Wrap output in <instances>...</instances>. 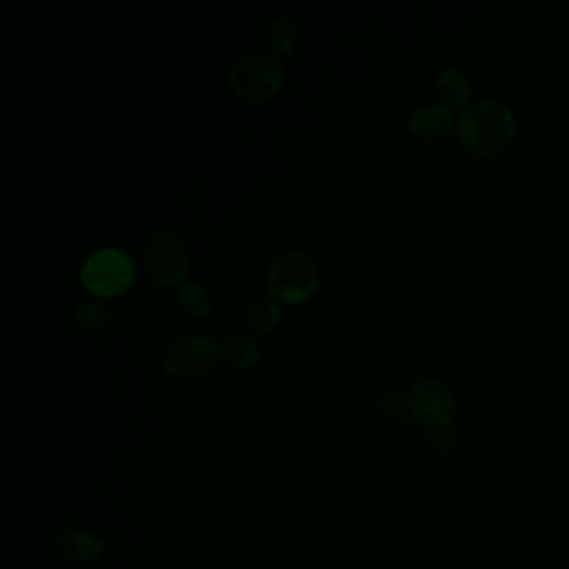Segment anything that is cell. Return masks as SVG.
<instances>
[{
    "label": "cell",
    "mask_w": 569,
    "mask_h": 569,
    "mask_svg": "<svg viewBox=\"0 0 569 569\" xmlns=\"http://www.w3.org/2000/svg\"><path fill=\"white\" fill-rule=\"evenodd\" d=\"M409 131L419 139L443 137L454 127L453 111L444 104H429L409 117Z\"/></svg>",
    "instance_id": "9c48e42d"
},
{
    "label": "cell",
    "mask_w": 569,
    "mask_h": 569,
    "mask_svg": "<svg viewBox=\"0 0 569 569\" xmlns=\"http://www.w3.org/2000/svg\"><path fill=\"white\" fill-rule=\"evenodd\" d=\"M136 267L131 257L116 247L92 252L81 269V281L89 293L99 298H116L131 288Z\"/></svg>",
    "instance_id": "7a4b0ae2"
},
{
    "label": "cell",
    "mask_w": 569,
    "mask_h": 569,
    "mask_svg": "<svg viewBox=\"0 0 569 569\" xmlns=\"http://www.w3.org/2000/svg\"><path fill=\"white\" fill-rule=\"evenodd\" d=\"M436 89H438L439 97L443 99L444 106H448L449 109H463L464 111L466 107L471 106L473 86L468 77L454 67H446L439 72Z\"/></svg>",
    "instance_id": "30bf717a"
},
{
    "label": "cell",
    "mask_w": 569,
    "mask_h": 569,
    "mask_svg": "<svg viewBox=\"0 0 569 569\" xmlns=\"http://www.w3.org/2000/svg\"><path fill=\"white\" fill-rule=\"evenodd\" d=\"M281 316V308L276 303L261 301V303L252 306L249 321H251L252 328L261 331V333H267V331L276 328L277 323L281 321Z\"/></svg>",
    "instance_id": "5bb4252c"
},
{
    "label": "cell",
    "mask_w": 569,
    "mask_h": 569,
    "mask_svg": "<svg viewBox=\"0 0 569 569\" xmlns=\"http://www.w3.org/2000/svg\"><path fill=\"white\" fill-rule=\"evenodd\" d=\"M219 346L207 336L179 339L167 349L162 366L176 381H191L206 373L219 358Z\"/></svg>",
    "instance_id": "5b68a950"
},
{
    "label": "cell",
    "mask_w": 569,
    "mask_h": 569,
    "mask_svg": "<svg viewBox=\"0 0 569 569\" xmlns=\"http://www.w3.org/2000/svg\"><path fill=\"white\" fill-rule=\"evenodd\" d=\"M267 288L279 303L289 306L304 303L318 288L316 264L304 252H286L272 264L267 276Z\"/></svg>",
    "instance_id": "3957f363"
},
{
    "label": "cell",
    "mask_w": 569,
    "mask_h": 569,
    "mask_svg": "<svg viewBox=\"0 0 569 569\" xmlns=\"http://www.w3.org/2000/svg\"><path fill=\"white\" fill-rule=\"evenodd\" d=\"M52 544L62 558L71 559L77 563L96 561L109 548L106 539L77 528L64 529L61 533H57L52 538Z\"/></svg>",
    "instance_id": "ba28073f"
},
{
    "label": "cell",
    "mask_w": 569,
    "mask_h": 569,
    "mask_svg": "<svg viewBox=\"0 0 569 569\" xmlns=\"http://www.w3.org/2000/svg\"><path fill=\"white\" fill-rule=\"evenodd\" d=\"M146 266L152 281L161 286L182 284L189 267L186 249L172 232H159L146 249Z\"/></svg>",
    "instance_id": "52a82bcc"
},
{
    "label": "cell",
    "mask_w": 569,
    "mask_h": 569,
    "mask_svg": "<svg viewBox=\"0 0 569 569\" xmlns=\"http://www.w3.org/2000/svg\"><path fill=\"white\" fill-rule=\"evenodd\" d=\"M408 406L413 418L429 428L451 426L458 414L453 391L438 379H423L414 384L409 393Z\"/></svg>",
    "instance_id": "8992f818"
},
{
    "label": "cell",
    "mask_w": 569,
    "mask_h": 569,
    "mask_svg": "<svg viewBox=\"0 0 569 569\" xmlns=\"http://www.w3.org/2000/svg\"><path fill=\"white\" fill-rule=\"evenodd\" d=\"M177 301L191 316H206L211 309V301L207 298L206 291L194 282H182L177 289Z\"/></svg>",
    "instance_id": "4fadbf2b"
},
{
    "label": "cell",
    "mask_w": 569,
    "mask_h": 569,
    "mask_svg": "<svg viewBox=\"0 0 569 569\" xmlns=\"http://www.w3.org/2000/svg\"><path fill=\"white\" fill-rule=\"evenodd\" d=\"M109 321V313L102 304L84 303L77 308L76 324L79 328L94 331L101 329Z\"/></svg>",
    "instance_id": "9a60e30c"
},
{
    "label": "cell",
    "mask_w": 569,
    "mask_h": 569,
    "mask_svg": "<svg viewBox=\"0 0 569 569\" xmlns=\"http://www.w3.org/2000/svg\"><path fill=\"white\" fill-rule=\"evenodd\" d=\"M219 351L227 364H231L232 368L242 369V371L256 368L261 359L256 344L239 334H229L226 338H222Z\"/></svg>",
    "instance_id": "8fae6325"
},
{
    "label": "cell",
    "mask_w": 569,
    "mask_h": 569,
    "mask_svg": "<svg viewBox=\"0 0 569 569\" xmlns=\"http://www.w3.org/2000/svg\"><path fill=\"white\" fill-rule=\"evenodd\" d=\"M282 67L264 54H249L237 61L229 72V82L236 96L249 102H266L282 87Z\"/></svg>",
    "instance_id": "277c9868"
},
{
    "label": "cell",
    "mask_w": 569,
    "mask_h": 569,
    "mask_svg": "<svg viewBox=\"0 0 569 569\" xmlns=\"http://www.w3.org/2000/svg\"><path fill=\"white\" fill-rule=\"evenodd\" d=\"M514 131L513 111L499 101L474 102L458 119L459 141L476 156H493L503 151Z\"/></svg>",
    "instance_id": "6da1fadb"
},
{
    "label": "cell",
    "mask_w": 569,
    "mask_h": 569,
    "mask_svg": "<svg viewBox=\"0 0 569 569\" xmlns=\"http://www.w3.org/2000/svg\"><path fill=\"white\" fill-rule=\"evenodd\" d=\"M267 41L276 54L282 57L289 56L298 46V26L294 24L291 17H281L272 24L271 29L267 32Z\"/></svg>",
    "instance_id": "7c38bea8"
}]
</instances>
